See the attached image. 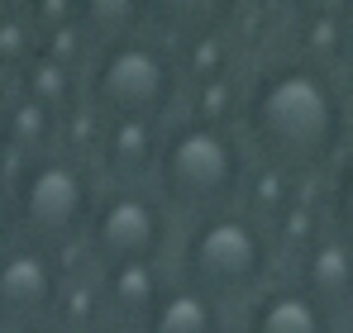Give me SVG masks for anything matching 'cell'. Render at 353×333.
<instances>
[{
  "label": "cell",
  "instance_id": "obj_1",
  "mask_svg": "<svg viewBox=\"0 0 353 333\" xmlns=\"http://www.w3.org/2000/svg\"><path fill=\"white\" fill-rule=\"evenodd\" d=\"M349 133V100L330 67L305 57L268 62L243 86L239 138L248 158L277 176H315L344 153Z\"/></svg>",
  "mask_w": 353,
  "mask_h": 333
},
{
  "label": "cell",
  "instance_id": "obj_2",
  "mask_svg": "<svg viewBox=\"0 0 353 333\" xmlns=\"http://www.w3.org/2000/svg\"><path fill=\"white\" fill-rule=\"evenodd\" d=\"M248 176H253V158H248L239 129L186 119V114L163 124L153 191L172 210V219L186 224L201 215H215V210L243 205Z\"/></svg>",
  "mask_w": 353,
  "mask_h": 333
},
{
  "label": "cell",
  "instance_id": "obj_3",
  "mask_svg": "<svg viewBox=\"0 0 353 333\" xmlns=\"http://www.w3.org/2000/svg\"><path fill=\"white\" fill-rule=\"evenodd\" d=\"M272 267H277V243L268 224L234 205L181 224L168 272L225 310L234 300H253L258 290H268Z\"/></svg>",
  "mask_w": 353,
  "mask_h": 333
},
{
  "label": "cell",
  "instance_id": "obj_4",
  "mask_svg": "<svg viewBox=\"0 0 353 333\" xmlns=\"http://www.w3.org/2000/svg\"><path fill=\"white\" fill-rule=\"evenodd\" d=\"M81 105L96 124L110 119L168 124L181 105V72L172 43H163L158 34H134L96 48L81 72Z\"/></svg>",
  "mask_w": 353,
  "mask_h": 333
},
{
  "label": "cell",
  "instance_id": "obj_5",
  "mask_svg": "<svg viewBox=\"0 0 353 333\" xmlns=\"http://www.w3.org/2000/svg\"><path fill=\"white\" fill-rule=\"evenodd\" d=\"M19 238L43 243V248H81L86 224L101 195V176L86 153L77 148H48L39 158H24L5 171Z\"/></svg>",
  "mask_w": 353,
  "mask_h": 333
},
{
  "label": "cell",
  "instance_id": "obj_6",
  "mask_svg": "<svg viewBox=\"0 0 353 333\" xmlns=\"http://www.w3.org/2000/svg\"><path fill=\"white\" fill-rule=\"evenodd\" d=\"M172 243L176 219L153 186H101L81 238V257L91 262V272L124 262H168Z\"/></svg>",
  "mask_w": 353,
  "mask_h": 333
},
{
  "label": "cell",
  "instance_id": "obj_7",
  "mask_svg": "<svg viewBox=\"0 0 353 333\" xmlns=\"http://www.w3.org/2000/svg\"><path fill=\"white\" fill-rule=\"evenodd\" d=\"M67 290L62 253L14 238L0 248V333L29 329V324H53Z\"/></svg>",
  "mask_w": 353,
  "mask_h": 333
},
{
  "label": "cell",
  "instance_id": "obj_8",
  "mask_svg": "<svg viewBox=\"0 0 353 333\" xmlns=\"http://www.w3.org/2000/svg\"><path fill=\"white\" fill-rule=\"evenodd\" d=\"M158 148H163V124H148V119H110V124H96L91 166H96V176L105 171L110 186H153Z\"/></svg>",
  "mask_w": 353,
  "mask_h": 333
},
{
  "label": "cell",
  "instance_id": "obj_9",
  "mask_svg": "<svg viewBox=\"0 0 353 333\" xmlns=\"http://www.w3.org/2000/svg\"><path fill=\"white\" fill-rule=\"evenodd\" d=\"M296 290H305L330 319L353 305V238L339 228H320L296 253Z\"/></svg>",
  "mask_w": 353,
  "mask_h": 333
},
{
  "label": "cell",
  "instance_id": "obj_10",
  "mask_svg": "<svg viewBox=\"0 0 353 333\" xmlns=\"http://www.w3.org/2000/svg\"><path fill=\"white\" fill-rule=\"evenodd\" d=\"M168 281H172V272L163 262H124V267H101L96 272V295H101L105 319L143 324Z\"/></svg>",
  "mask_w": 353,
  "mask_h": 333
},
{
  "label": "cell",
  "instance_id": "obj_11",
  "mask_svg": "<svg viewBox=\"0 0 353 333\" xmlns=\"http://www.w3.org/2000/svg\"><path fill=\"white\" fill-rule=\"evenodd\" d=\"M239 333H334V319L292 281L268 286L248 300V319Z\"/></svg>",
  "mask_w": 353,
  "mask_h": 333
},
{
  "label": "cell",
  "instance_id": "obj_12",
  "mask_svg": "<svg viewBox=\"0 0 353 333\" xmlns=\"http://www.w3.org/2000/svg\"><path fill=\"white\" fill-rule=\"evenodd\" d=\"M139 329L143 333H225V310L210 295H201V290H191L172 277Z\"/></svg>",
  "mask_w": 353,
  "mask_h": 333
},
{
  "label": "cell",
  "instance_id": "obj_13",
  "mask_svg": "<svg viewBox=\"0 0 353 333\" xmlns=\"http://www.w3.org/2000/svg\"><path fill=\"white\" fill-rule=\"evenodd\" d=\"M14 96H24V100H34L39 110H48L58 124H67L72 114H81V72H72V67H62L53 57H34L19 76H14V86H10Z\"/></svg>",
  "mask_w": 353,
  "mask_h": 333
},
{
  "label": "cell",
  "instance_id": "obj_14",
  "mask_svg": "<svg viewBox=\"0 0 353 333\" xmlns=\"http://www.w3.org/2000/svg\"><path fill=\"white\" fill-rule=\"evenodd\" d=\"M0 114H5V138H10V158H14V162L39 158V153H48V148H62V124L48 110H39L34 100L5 91V96H0Z\"/></svg>",
  "mask_w": 353,
  "mask_h": 333
},
{
  "label": "cell",
  "instance_id": "obj_15",
  "mask_svg": "<svg viewBox=\"0 0 353 333\" xmlns=\"http://www.w3.org/2000/svg\"><path fill=\"white\" fill-rule=\"evenodd\" d=\"M148 19H153V10L143 0H81L77 5V24L91 39V48H105V43H119V39L148 34Z\"/></svg>",
  "mask_w": 353,
  "mask_h": 333
},
{
  "label": "cell",
  "instance_id": "obj_16",
  "mask_svg": "<svg viewBox=\"0 0 353 333\" xmlns=\"http://www.w3.org/2000/svg\"><path fill=\"white\" fill-rule=\"evenodd\" d=\"M34 57H39V29L29 24L24 5H0V91H10Z\"/></svg>",
  "mask_w": 353,
  "mask_h": 333
},
{
  "label": "cell",
  "instance_id": "obj_17",
  "mask_svg": "<svg viewBox=\"0 0 353 333\" xmlns=\"http://www.w3.org/2000/svg\"><path fill=\"white\" fill-rule=\"evenodd\" d=\"M181 96H186V119H205V124H225V129H239V110H243V86H239L234 76L181 86Z\"/></svg>",
  "mask_w": 353,
  "mask_h": 333
},
{
  "label": "cell",
  "instance_id": "obj_18",
  "mask_svg": "<svg viewBox=\"0 0 353 333\" xmlns=\"http://www.w3.org/2000/svg\"><path fill=\"white\" fill-rule=\"evenodd\" d=\"M330 228H339L344 238H353V153L339 162L334 186H330Z\"/></svg>",
  "mask_w": 353,
  "mask_h": 333
},
{
  "label": "cell",
  "instance_id": "obj_19",
  "mask_svg": "<svg viewBox=\"0 0 353 333\" xmlns=\"http://www.w3.org/2000/svg\"><path fill=\"white\" fill-rule=\"evenodd\" d=\"M19 238V224H14V200H10V181L0 176V248H10Z\"/></svg>",
  "mask_w": 353,
  "mask_h": 333
},
{
  "label": "cell",
  "instance_id": "obj_20",
  "mask_svg": "<svg viewBox=\"0 0 353 333\" xmlns=\"http://www.w3.org/2000/svg\"><path fill=\"white\" fill-rule=\"evenodd\" d=\"M86 333H143L139 324H115V319H101V324H91Z\"/></svg>",
  "mask_w": 353,
  "mask_h": 333
},
{
  "label": "cell",
  "instance_id": "obj_21",
  "mask_svg": "<svg viewBox=\"0 0 353 333\" xmlns=\"http://www.w3.org/2000/svg\"><path fill=\"white\" fill-rule=\"evenodd\" d=\"M0 96H5V91H0ZM14 162V158H10V138H5V114H0V176H5V166Z\"/></svg>",
  "mask_w": 353,
  "mask_h": 333
},
{
  "label": "cell",
  "instance_id": "obj_22",
  "mask_svg": "<svg viewBox=\"0 0 353 333\" xmlns=\"http://www.w3.org/2000/svg\"><path fill=\"white\" fill-rule=\"evenodd\" d=\"M10 333H72V329H62V324H29V329H10Z\"/></svg>",
  "mask_w": 353,
  "mask_h": 333
},
{
  "label": "cell",
  "instance_id": "obj_23",
  "mask_svg": "<svg viewBox=\"0 0 353 333\" xmlns=\"http://www.w3.org/2000/svg\"><path fill=\"white\" fill-rule=\"evenodd\" d=\"M349 72H353V43H349Z\"/></svg>",
  "mask_w": 353,
  "mask_h": 333
},
{
  "label": "cell",
  "instance_id": "obj_24",
  "mask_svg": "<svg viewBox=\"0 0 353 333\" xmlns=\"http://www.w3.org/2000/svg\"><path fill=\"white\" fill-rule=\"evenodd\" d=\"M225 333H234V329H225Z\"/></svg>",
  "mask_w": 353,
  "mask_h": 333
}]
</instances>
